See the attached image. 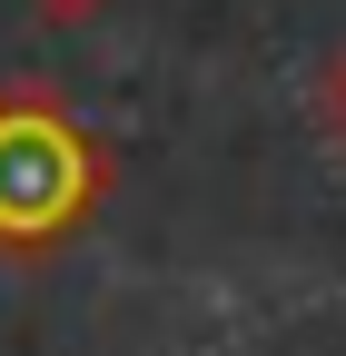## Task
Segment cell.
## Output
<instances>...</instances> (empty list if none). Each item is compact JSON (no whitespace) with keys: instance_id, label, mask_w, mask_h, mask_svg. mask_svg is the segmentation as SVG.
Wrapping results in <instances>:
<instances>
[{"instance_id":"cell-1","label":"cell","mask_w":346,"mask_h":356,"mask_svg":"<svg viewBox=\"0 0 346 356\" xmlns=\"http://www.w3.org/2000/svg\"><path fill=\"white\" fill-rule=\"evenodd\" d=\"M99 188L90 139H69L60 119H0V228H69Z\"/></svg>"},{"instance_id":"cell-2","label":"cell","mask_w":346,"mask_h":356,"mask_svg":"<svg viewBox=\"0 0 346 356\" xmlns=\"http://www.w3.org/2000/svg\"><path fill=\"white\" fill-rule=\"evenodd\" d=\"M307 109H317V129H327V139L346 149V40L317 60V89H307Z\"/></svg>"},{"instance_id":"cell-3","label":"cell","mask_w":346,"mask_h":356,"mask_svg":"<svg viewBox=\"0 0 346 356\" xmlns=\"http://www.w3.org/2000/svg\"><path fill=\"white\" fill-rule=\"evenodd\" d=\"M40 10H50V20H90L99 0H40Z\"/></svg>"}]
</instances>
